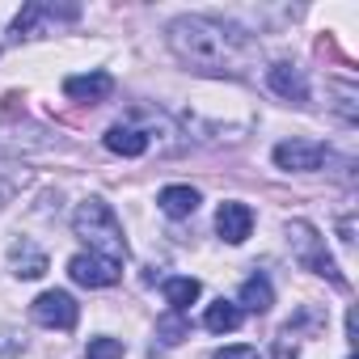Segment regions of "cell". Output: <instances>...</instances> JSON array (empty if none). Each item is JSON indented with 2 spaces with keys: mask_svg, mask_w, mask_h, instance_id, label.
<instances>
[{
  "mask_svg": "<svg viewBox=\"0 0 359 359\" xmlns=\"http://www.w3.org/2000/svg\"><path fill=\"white\" fill-rule=\"evenodd\" d=\"M13 266H18L22 279H39V275L47 271V254L34 250L30 241H18V245H13Z\"/></svg>",
  "mask_w": 359,
  "mask_h": 359,
  "instance_id": "9a60e30c",
  "label": "cell"
},
{
  "mask_svg": "<svg viewBox=\"0 0 359 359\" xmlns=\"http://www.w3.org/2000/svg\"><path fill=\"white\" fill-rule=\"evenodd\" d=\"M169 47L203 76H250L258 68V43L241 26L203 13L177 18L169 26Z\"/></svg>",
  "mask_w": 359,
  "mask_h": 359,
  "instance_id": "6da1fadb",
  "label": "cell"
},
{
  "mask_svg": "<svg viewBox=\"0 0 359 359\" xmlns=\"http://www.w3.org/2000/svg\"><path fill=\"white\" fill-rule=\"evenodd\" d=\"M275 165L287 169V173H313L325 165V144L317 140H283L275 148Z\"/></svg>",
  "mask_w": 359,
  "mask_h": 359,
  "instance_id": "8992f818",
  "label": "cell"
},
{
  "mask_svg": "<svg viewBox=\"0 0 359 359\" xmlns=\"http://www.w3.org/2000/svg\"><path fill=\"white\" fill-rule=\"evenodd\" d=\"M237 304H241V309H250V313H266V309L275 304L271 279H266V275H250V279L241 283V296H237Z\"/></svg>",
  "mask_w": 359,
  "mask_h": 359,
  "instance_id": "7c38bea8",
  "label": "cell"
},
{
  "mask_svg": "<svg viewBox=\"0 0 359 359\" xmlns=\"http://www.w3.org/2000/svg\"><path fill=\"white\" fill-rule=\"evenodd\" d=\"M199 279H191V275H177V279H165V300H169V309L173 313H187L195 300H199Z\"/></svg>",
  "mask_w": 359,
  "mask_h": 359,
  "instance_id": "5bb4252c",
  "label": "cell"
},
{
  "mask_svg": "<svg viewBox=\"0 0 359 359\" xmlns=\"http://www.w3.org/2000/svg\"><path fill=\"white\" fill-rule=\"evenodd\" d=\"M216 233H220L229 245H241V241L254 233V212H250L245 203H237V199L220 203V212H216Z\"/></svg>",
  "mask_w": 359,
  "mask_h": 359,
  "instance_id": "ba28073f",
  "label": "cell"
},
{
  "mask_svg": "<svg viewBox=\"0 0 359 359\" xmlns=\"http://www.w3.org/2000/svg\"><path fill=\"white\" fill-rule=\"evenodd\" d=\"M30 313H34V321L39 325H47V330H72L76 325V317H81V309H76V300L68 296V292H43L34 304H30Z\"/></svg>",
  "mask_w": 359,
  "mask_h": 359,
  "instance_id": "5b68a950",
  "label": "cell"
},
{
  "mask_svg": "<svg viewBox=\"0 0 359 359\" xmlns=\"http://www.w3.org/2000/svg\"><path fill=\"white\" fill-rule=\"evenodd\" d=\"M287 241H292V250H296L300 266H309L313 275H325L330 283L346 287V275H342V271H338V262H334V258L325 254V241L317 237V229H313V224H304V220L287 224Z\"/></svg>",
  "mask_w": 359,
  "mask_h": 359,
  "instance_id": "3957f363",
  "label": "cell"
},
{
  "mask_svg": "<svg viewBox=\"0 0 359 359\" xmlns=\"http://www.w3.org/2000/svg\"><path fill=\"white\" fill-rule=\"evenodd\" d=\"M68 275H72L81 287H110V283H118L123 266L110 262V258H102V254H76V258L68 262Z\"/></svg>",
  "mask_w": 359,
  "mask_h": 359,
  "instance_id": "52a82bcc",
  "label": "cell"
},
{
  "mask_svg": "<svg viewBox=\"0 0 359 359\" xmlns=\"http://www.w3.org/2000/svg\"><path fill=\"white\" fill-rule=\"evenodd\" d=\"M216 359H258V346H220Z\"/></svg>",
  "mask_w": 359,
  "mask_h": 359,
  "instance_id": "ffe728a7",
  "label": "cell"
},
{
  "mask_svg": "<svg viewBox=\"0 0 359 359\" xmlns=\"http://www.w3.org/2000/svg\"><path fill=\"white\" fill-rule=\"evenodd\" d=\"M266 81H271V89H275L279 97H287V102H296V106L309 102V85H304V72H300V68H292V64H271V68H266Z\"/></svg>",
  "mask_w": 359,
  "mask_h": 359,
  "instance_id": "30bf717a",
  "label": "cell"
},
{
  "mask_svg": "<svg viewBox=\"0 0 359 359\" xmlns=\"http://www.w3.org/2000/svg\"><path fill=\"white\" fill-rule=\"evenodd\" d=\"M64 93L72 97V102H106L110 93H114V76L110 72H85V76H68L64 81Z\"/></svg>",
  "mask_w": 359,
  "mask_h": 359,
  "instance_id": "9c48e42d",
  "label": "cell"
},
{
  "mask_svg": "<svg viewBox=\"0 0 359 359\" xmlns=\"http://www.w3.org/2000/svg\"><path fill=\"white\" fill-rule=\"evenodd\" d=\"M156 203H161L165 216H191V212L199 208V191H195V187H165V191L156 195Z\"/></svg>",
  "mask_w": 359,
  "mask_h": 359,
  "instance_id": "4fadbf2b",
  "label": "cell"
},
{
  "mask_svg": "<svg viewBox=\"0 0 359 359\" xmlns=\"http://www.w3.org/2000/svg\"><path fill=\"white\" fill-rule=\"evenodd\" d=\"M123 342L118 338H89V346H85V355L89 359H123Z\"/></svg>",
  "mask_w": 359,
  "mask_h": 359,
  "instance_id": "d6986e66",
  "label": "cell"
},
{
  "mask_svg": "<svg viewBox=\"0 0 359 359\" xmlns=\"http://www.w3.org/2000/svg\"><path fill=\"white\" fill-rule=\"evenodd\" d=\"M76 18H81L76 5H47V0H30V5L13 18V34H18V39H39V34H47L51 26L76 22Z\"/></svg>",
  "mask_w": 359,
  "mask_h": 359,
  "instance_id": "277c9868",
  "label": "cell"
},
{
  "mask_svg": "<svg viewBox=\"0 0 359 359\" xmlns=\"http://www.w3.org/2000/svg\"><path fill=\"white\" fill-rule=\"evenodd\" d=\"M203 325H208L212 334H229V330H237V325H241V309H237V304H229V300H216V304H208Z\"/></svg>",
  "mask_w": 359,
  "mask_h": 359,
  "instance_id": "2e32d148",
  "label": "cell"
},
{
  "mask_svg": "<svg viewBox=\"0 0 359 359\" xmlns=\"http://www.w3.org/2000/svg\"><path fill=\"white\" fill-rule=\"evenodd\" d=\"M26 177H30V173H26L22 165H0V208H5V203L26 187Z\"/></svg>",
  "mask_w": 359,
  "mask_h": 359,
  "instance_id": "ac0fdd59",
  "label": "cell"
},
{
  "mask_svg": "<svg viewBox=\"0 0 359 359\" xmlns=\"http://www.w3.org/2000/svg\"><path fill=\"white\" fill-rule=\"evenodd\" d=\"M72 229H76L81 241H89V254H102V258H110V262L123 266L127 241H123V224H118V216H114L110 203L85 199V203L76 208V216H72Z\"/></svg>",
  "mask_w": 359,
  "mask_h": 359,
  "instance_id": "7a4b0ae2",
  "label": "cell"
},
{
  "mask_svg": "<svg viewBox=\"0 0 359 359\" xmlns=\"http://www.w3.org/2000/svg\"><path fill=\"white\" fill-rule=\"evenodd\" d=\"M156 334H161L165 346H177L182 338H191V325L182 321V313H165V317L156 321Z\"/></svg>",
  "mask_w": 359,
  "mask_h": 359,
  "instance_id": "e0dca14e",
  "label": "cell"
},
{
  "mask_svg": "<svg viewBox=\"0 0 359 359\" xmlns=\"http://www.w3.org/2000/svg\"><path fill=\"white\" fill-rule=\"evenodd\" d=\"M106 148L110 152H118V156H144L148 152V140H144V131L135 127V123H114L110 131H106Z\"/></svg>",
  "mask_w": 359,
  "mask_h": 359,
  "instance_id": "8fae6325",
  "label": "cell"
}]
</instances>
